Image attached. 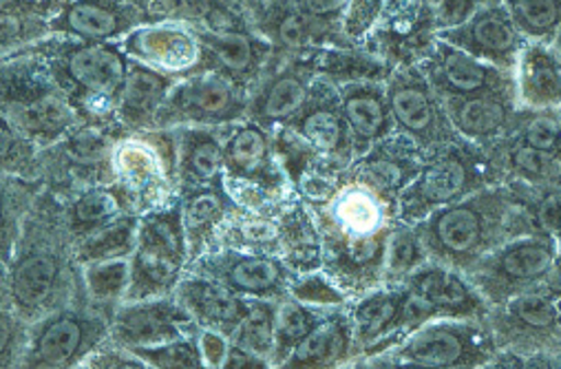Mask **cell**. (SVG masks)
<instances>
[{
  "mask_svg": "<svg viewBox=\"0 0 561 369\" xmlns=\"http://www.w3.org/2000/svg\"><path fill=\"white\" fill-rule=\"evenodd\" d=\"M245 113L243 87H239L228 76L202 73L184 80L171 89L156 125L169 122H193V125H226Z\"/></svg>",
  "mask_w": 561,
  "mask_h": 369,
  "instance_id": "30bf717a",
  "label": "cell"
},
{
  "mask_svg": "<svg viewBox=\"0 0 561 369\" xmlns=\"http://www.w3.org/2000/svg\"><path fill=\"white\" fill-rule=\"evenodd\" d=\"M515 138L533 149L561 151V119L550 111H537L533 117L522 122Z\"/></svg>",
  "mask_w": 561,
  "mask_h": 369,
  "instance_id": "7bdbcfd3",
  "label": "cell"
},
{
  "mask_svg": "<svg viewBox=\"0 0 561 369\" xmlns=\"http://www.w3.org/2000/svg\"><path fill=\"white\" fill-rule=\"evenodd\" d=\"M169 93L171 82L167 73L147 65H128V73L117 100V111L128 125L145 127L149 122H158Z\"/></svg>",
  "mask_w": 561,
  "mask_h": 369,
  "instance_id": "1f68e13d",
  "label": "cell"
},
{
  "mask_svg": "<svg viewBox=\"0 0 561 369\" xmlns=\"http://www.w3.org/2000/svg\"><path fill=\"white\" fill-rule=\"evenodd\" d=\"M319 217L325 266L339 288L365 292L380 286L387 237L398 219V199L352 173L325 201Z\"/></svg>",
  "mask_w": 561,
  "mask_h": 369,
  "instance_id": "6da1fadb",
  "label": "cell"
},
{
  "mask_svg": "<svg viewBox=\"0 0 561 369\" xmlns=\"http://www.w3.org/2000/svg\"><path fill=\"white\" fill-rule=\"evenodd\" d=\"M548 45L554 49V54H557V56H559V60H561V30L557 32V36H554Z\"/></svg>",
  "mask_w": 561,
  "mask_h": 369,
  "instance_id": "680465c9",
  "label": "cell"
},
{
  "mask_svg": "<svg viewBox=\"0 0 561 369\" xmlns=\"http://www.w3.org/2000/svg\"><path fill=\"white\" fill-rule=\"evenodd\" d=\"M293 129L301 142L319 153L334 158H350L356 153L339 97L330 100L323 97V93L312 97L310 91L304 108L293 117Z\"/></svg>",
  "mask_w": 561,
  "mask_h": 369,
  "instance_id": "cb8c5ba5",
  "label": "cell"
},
{
  "mask_svg": "<svg viewBox=\"0 0 561 369\" xmlns=\"http://www.w3.org/2000/svg\"><path fill=\"white\" fill-rule=\"evenodd\" d=\"M480 8V0H427V10L432 14L434 27L438 32L462 25Z\"/></svg>",
  "mask_w": 561,
  "mask_h": 369,
  "instance_id": "c3c4849f",
  "label": "cell"
},
{
  "mask_svg": "<svg viewBox=\"0 0 561 369\" xmlns=\"http://www.w3.org/2000/svg\"><path fill=\"white\" fill-rule=\"evenodd\" d=\"M504 184L526 212L533 232L550 237L561 249V186H535L526 182Z\"/></svg>",
  "mask_w": 561,
  "mask_h": 369,
  "instance_id": "836d02e7",
  "label": "cell"
},
{
  "mask_svg": "<svg viewBox=\"0 0 561 369\" xmlns=\"http://www.w3.org/2000/svg\"><path fill=\"white\" fill-rule=\"evenodd\" d=\"M430 262L415 223L396 219L385 245L382 284H402L411 273Z\"/></svg>",
  "mask_w": 561,
  "mask_h": 369,
  "instance_id": "e575fe53",
  "label": "cell"
},
{
  "mask_svg": "<svg viewBox=\"0 0 561 369\" xmlns=\"http://www.w3.org/2000/svg\"><path fill=\"white\" fill-rule=\"evenodd\" d=\"M122 204L117 197L108 191H93L80 197V201L73 206V223L76 226H95L104 223L111 217L119 212Z\"/></svg>",
  "mask_w": 561,
  "mask_h": 369,
  "instance_id": "7dc6e473",
  "label": "cell"
},
{
  "mask_svg": "<svg viewBox=\"0 0 561 369\" xmlns=\"http://www.w3.org/2000/svg\"><path fill=\"white\" fill-rule=\"evenodd\" d=\"M224 210H226L224 195L206 188V191L197 193L195 197H191L184 228L191 230L188 234H199V230L213 228L224 217Z\"/></svg>",
  "mask_w": 561,
  "mask_h": 369,
  "instance_id": "bcb514c9",
  "label": "cell"
},
{
  "mask_svg": "<svg viewBox=\"0 0 561 369\" xmlns=\"http://www.w3.org/2000/svg\"><path fill=\"white\" fill-rule=\"evenodd\" d=\"M202 277L215 279L234 295L250 299L284 297L290 286V270L280 260L237 251L208 257Z\"/></svg>",
  "mask_w": 561,
  "mask_h": 369,
  "instance_id": "2e32d148",
  "label": "cell"
},
{
  "mask_svg": "<svg viewBox=\"0 0 561 369\" xmlns=\"http://www.w3.org/2000/svg\"><path fill=\"white\" fill-rule=\"evenodd\" d=\"M515 95L528 111L561 106V60L548 43H526L513 69Z\"/></svg>",
  "mask_w": 561,
  "mask_h": 369,
  "instance_id": "603a6c76",
  "label": "cell"
},
{
  "mask_svg": "<svg viewBox=\"0 0 561 369\" xmlns=\"http://www.w3.org/2000/svg\"><path fill=\"white\" fill-rule=\"evenodd\" d=\"M137 354L147 365H158V367H202V349L199 343H188L184 338H178L167 345L158 347H135L130 349Z\"/></svg>",
  "mask_w": 561,
  "mask_h": 369,
  "instance_id": "b9f144b4",
  "label": "cell"
},
{
  "mask_svg": "<svg viewBox=\"0 0 561 369\" xmlns=\"http://www.w3.org/2000/svg\"><path fill=\"white\" fill-rule=\"evenodd\" d=\"M23 8L21 0H0V19H5L8 14H14Z\"/></svg>",
  "mask_w": 561,
  "mask_h": 369,
  "instance_id": "6f0895ef",
  "label": "cell"
},
{
  "mask_svg": "<svg viewBox=\"0 0 561 369\" xmlns=\"http://www.w3.org/2000/svg\"><path fill=\"white\" fill-rule=\"evenodd\" d=\"M0 281H3V277H0Z\"/></svg>",
  "mask_w": 561,
  "mask_h": 369,
  "instance_id": "6125c7cd",
  "label": "cell"
},
{
  "mask_svg": "<svg viewBox=\"0 0 561 369\" xmlns=\"http://www.w3.org/2000/svg\"><path fill=\"white\" fill-rule=\"evenodd\" d=\"M62 264L56 253H30L12 270L10 290L14 305L23 314H36L45 310L60 288Z\"/></svg>",
  "mask_w": 561,
  "mask_h": 369,
  "instance_id": "4dcf8cb0",
  "label": "cell"
},
{
  "mask_svg": "<svg viewBox=\"0 0 561 369\" xmlns=\"http://www.w3.org/2000/svg\"><path fill=\"white\" fill-rule=\"evenodd\" d=\"M182 175L199 186L219 180L224 171V145L204 129H188L182 136Z\"/></svg>",
  "mask_w": 561,
  "mask_h": 369,
  "instance_id": "d590c367",
  "label": "cell"
},
{
  "mask_svg": "<svg viewBox=\"0 0 561 369\" xmlns=\"http://www.w3.org/2000/svg\"><path fill=\"white\" fill-rule=\"evenodd\" d=\"M557 253L559 245L546 234H517L478 260L465 277L495 308L519 292L537 288L554 264Z\"/></svg>",
  "mask_w": 561,
  "mask_h": 369,
  "instance_id": "5b68a950",
  "label": "cell"
},
{
  "mask_svg": "<svg viewBox=\"0 0 561 369\" xmlns=\"http://www.w3.org/2000/svg\"><path fill=\"white\" fill-rule=\"evenodd\" d=\"M480 3H484V5H493V3H500V0H480Z\"/></svg>",
  "mask_w": 561,
  "mask_h": 369,
  "instance_id": "94428289",
  "label": "cell"
},
{
  "mask_svg": "<svg viewBox=\"0 0 561 369\" xmlns=\"http://www.w3.org/2000/svg\"><path fill=\"white\" fill-rule=\"evenodd\" d=\"M122 51L162 73L188 71L204 58L197 34L169 23L135 27L124 36Z\"/></svg>",
  "mask_w": 561,
  "mask_h": 369,
  "instance_id": "e0dca14e",
  "label": "cell"
},
{
  "mask_svg": "<svg viewBox=\"0 0 561 369\" xmlns=\"http://www.w3.org/2000/svg\"><path fill=\"white\" fill-rule=\"evenodd\" d=\"M0 87L16 91V100H8V108H14L10 122L23 134L36 140H54L71 127V104L65 100L62 87L54 80V76L51 82L45 84L41 76L30 73V78L19 80L16 89L0 78Z\"/></svg>",
  "mask_w": 561,
  "mask_h": 369,
  "instance_id": "5bb4252c",
  "label": "cell"
},
{
  "mask_svg": "<svg viewBox=\"0 0 561 369\" xmlns=\"http://www.w3.org/2000/svg\"><path fill=\"white\" fill-rule=\"evenodd\" d=\"M226 338H230V336H226V334H221L217 330H204L202 332L199 349H202L204 365L224 367V362L228 358V349H230V343Z\"/></svg>",
  "mask_w": 561,
  "mask_h": 369,
  "instance_id": "f907efd6",
  "label": "cell"
},
{
  "mask_svg": "<svg viewBox=\"0 0 561 369\" xmlns=\"http://www.w3.org/2000/svg\"><path fill=\"white\" fill-rule=\"evenodd\" d=\"M293 290L299 301L310 303V305H336V303L345 301L339 286H334L332 281L319 279V277H310L301 284H297Z\"/></svg>",
  "mask_w": 561,
  "mask_h": 369,
  "instance_id": "681fc988",
  "label": "cell"
},
{
  "mask_svg": "<svg viewBox=\"0 0 561 369\" xmlns=\"http://www.w3.org/2000/svg\"><path fill=\"white\" fill-rule=\"evenodd\" d=\"M23 153V140L5 113H0V164L14 162Z\"/></svg>",
  "mask_w": 561,
  "mask_h": 369,
  "instance_id": "f5cc1de1",
  "label": "cell"
},
{
  "mask_svg": "<svg viewBox=\"0 0 561 369\" xmlns=\"http://www.w3.org/2000/svg\"><path fill=\"white\" fill-rule=\"evenodd\" d=\"M387 100L393 127L427 155L460 140L430 78L415 71L393 73L387 84Z\"/></svg>",
  "mask_w": 561,
  "mask_h": 369,
  "instance_id": "52a82bcc",
  "label": "cell"
},
{
  "mask_svg": "<svg viewBox=\"0 0 561 369\" xmlns=\"http://www.w3.org/2000/svg\"><path fill=\"white\" fill-rule=\"evenodd\" d=\"M402 284L432 303V308L438 312V319L484 321L491 312V305L462 273L436 262L420 266Z\"/></svg>",
  "mask_w": 561,
  "mask_h": 369,
  "instance_id": "ac0fdd59",
  "label": "cell"
},
{
  "mask_svg": "<svg viewBox=\"0 0 561 369\" xmlns=\"http://www.w3.org/2000/svg\"><path fill=\"white\" fill-rule=\"evenodd\" d=\"M493 177L526 182L535 186H561V151L533 149L517 138L504 142L486 155Z\"/></svg>",
  "mask_w": 561,
  "mask_h": 369,
  "instance_id": "f1b7e54d",
  "label": "cell"
},
{
  "mask_svg": "<svg viewBox=\"0 0 561 369\" xmlns=\"http://www.w3.org/2000/svg\"><path fill=\"white\" fill-rule=\"evenodd\" d=\"M314 65L297 62L276 73L252 102V117L259 125L290 122L306 104L312 91Z\"/></svg>",
  "mask_w": 561,
  "mask_h": 369,
  "instance_id": "4316f807",
  "label": "cell"
},
{
  "mask_svg": "<svg viewBox=\"0 0 561 369\" xmlns=\"http://www.w3.org/2000/svg\"><path fill=\"white\" fill-rule=\"evenodd\" d=\"M554 305H557V310H559V316H561V295L554 299Z\"/></svg>",
  "mask_w": 561,
  "mask_h": 369,
  "instance_id": "91938a15",
  "label": "cell"
},
{
  "mask_svg": "<svg viewBox=\"0 0 561 369\" xmlns=\"http://www.w3.org/2000/svg\"><path fill=\"white\" fill-rule=\"evenodd\" d=\"M224 169L230 177L241 182L272 184L276 180L272 145L259 122H248L228 134L224 145Z\"/></svg>",
  "mask_w": 561,
  "mask_h": 369,
  "instance_id": "f546056e",
  "label": "cell"
},
{
  "mask_svg": "<svg viewBox=\"0 0 561 369\" xmlns=\"http://www.w3.org/2000/svg\"><path fill=\"white\" fill-rule=\"evenodd\" d=\"M404 299V284H385L371 288L354 303L350 321L354 334V351L358 356L376 358L400 343V319Z\"/></svg>",
  "mask_w": 561,
  "mask_h": 369,
  "instance_id": "9a60e30c",
  "label": "cell"
},
{
  "mask_svg": "<svg viewBox=\"0 0 561 369\" xmlns=\"http://www.w3.org/2000/svg\"><path fill=\"white\" fill-rule=\"evenodd\" d=\"M270 362L250 354L248 349L230 343V349H228V358L224 362V367H230V369H261V367H267Z\"/></svg>",
  "mask_w": 561,
  "mask_h": 369,
  "instance_id": "11a10c76",
  "label": "cell"
},
{
  "mask_svg": "<svg viewBox=\"0 0 561 369\" xmlns=\"http://www.w3.org/2000/svg\"><path fill=\"white\" fill-rule=\"evenodd\" d=\"M493 180L484 153L451 142L432 153L417 175L400 191L398 219L407 223L423 221L434 210L491 186Z\"/></svg>",
  "mask_w": 561,
  "mask_h": 369,
  "instance_id": "3957f363",
  "label": "cell"
},
{
  "mask_svg": "<svg viewBox=\"0 0 561 369\" xmlns=\"http://www.w3.org/2000/svg\"><path fill=\"white\" fill-rule=\"evenodd\" d=\"M387 0H350L345 8V36L354 43H360L369 36L374 25L380 21Z\"/></svg>",
  "mask_w": 561,
  "mask_h": 369,
  "instance_id": "ee69618b",
  "label": "cell"
},
{
  "mask_svg": "<svg viewBox=\"0 0 561 369\" xmlns=\"http://www.w3.org/2000/svg\"><path fill=\"white\" fill-rule=\"evenodd\" d=\"M180 208L156 212L137 223V251L126 299L142 301L167 292L184 264V221Z\"/></svg>",
  "mask_w": 561,
  "mask_h": 369,
  "instance_id": "8992f818",
  "label": "cell"
},
{
  "mask_svg": "<svg viewBox=\"0 0 561 369\" xmlns=\"http://www.w3.org/2000/svg\"><path fill=\"white\" fill-rule=\"evenodd\" d=\"M347 3L350 0H297V8L306 19L317 21V19H330L345 12Z\"/></svg>",
  "mask_w": 561,
  "mask_h": 369,
  "instance_id": "db71d44e",
  "label": "cell"
},
{
  "mask_svg": "<svg viewBox=\"0 0 561 369\" xmlns=\"http://www.w3.org/2000/svg\"><path fill=\"white\" fill-rule=\"evenodd\" d=\"M12 215H10V208H8V201L3 197V193H0V253H3V257L8 260L10 255V249H12Z\"/></svg>",
  "mask_w": 561,
  "mask_h": 369,
  "instance_id": "9f6ffc18",
  "label": "cell"
},
{
  "mask_svg": "<svg viewBox=\"0 0 561 369\" xmlns=\"http://www.w3.org/2000/svg\"><path fill=\"white\" fill-rule=\"evenodd\" d=\"M430 82L438 93L451 95H513L511 71L489 65L471 54L436 38L430 51Z\"/></svg>",
  "mask_w": 561,
  "mask_h": 369,
  "instance_id": "7c38bea8",
  "label": "cell"
},
{
  "mask_svg": "<svg viewBox=\"0 0 561 369\" xmlns=\"http://www.w3.org/2000/svg\"><path fill=\"white\" fill-rule=\"evenodd\" d=\"M84 284L95 301H117L128 292L130 264L124 257L89 262L84 268Z\"/></svg>",
  "mask_w": 561,
  "mask_h": 369,
  "instance_id": "ab89813d",
  "label": "cell"
},
{
  "mask_svg": "<svg viewBox=\"0 0 561 369\" xmlns=\"http://www.w3.org/2000/svg\"><path fill=\"white\" fill-rule=\"evenodd\" d=\"M438 38L511 73L528 43L502 3L478 8L462 25L438 32Z\"/></svg>",
  "mask_w": 561,
  "mask_h": 369,
  "instance_id": "8fae6325",
  "label": "cell"
},
{
  "mask_svg": "<svg viewBox=\"0 0 561 369\" xmlns=\"http://www.w3.org/2000/svg\"><path fill=\"white\" fill-rule=\"evenodd\" d=\"M106 319L87 312H62L45 321L32 338L27 365L67 367L84 358L104 336Z\"/></svg>",
  "mask_w": 561,
  "mask_h": 369,
  "instance_id": "4fadbf2b",
  "label": "cell"
},
{
  "mask_svg": "<svg viewBox=\"0 0 561 369\" xmlns=\"http://www.w3.org/2000/svg\"><path fill=\"white\" fill-rule=\"evenodd\" d=\"M339 104L350 127L356 153H367L374 145L389 138L393 119L387 87L376 80L345 82L339 91Z\"/></svg>",
  "mask_w": 561,
  "mask_h": 369,
  "instance_id": "ffe728a7",
  "label": "cell"
},
{
  "mask_svg": "<svg viewBox=\"0 0 561 369\" xmlns=\"http://www.w3.org/2000/svg\"><path fill=\"white\" fill-rule=\"evenodd\" d=\"M502 5L530 43H550L561 30V0H502Z\"/></svg>",
  "mask_w": 561,
  "mask_h": 369,
  "instance_id": "f35d334b",
  "label": "cell"
},
{
  "mask_svg": "<svg viewBox=\"0 0 561 369\" xmlns=\"http://www.w3.org/2000/svg\"><path fill=\"white\" fill-rule=\"evenodd\" d=\"M137 25V12L124 0H71L54 19L51 30L82 43H108Z\"/></svg>",
  "mask_w": 561,
  "mask_h": 369,
  "instance_id": "44dd1931",
  "label": "cell"
},
{
  "mask_svg": "<svg viewBox=\"0 0 561 369\" xmlns=\"http://www.w3.org/2000/svg\"><path fill=\"white\" fill-rule=\"evenodd\" d=\"M180 301L191 312L193 321L204 323L208 330H217L226 336L234 334L248 310L245 299L208 277L184 281L180 286Z\"/></svg>",
  "mask_w": 561,
  "mask_h": 369,
  "instance_id": "484cf974",
  "label": "cell"
},
{
  "mask_svg": "<svg viewBox=\"0 0 561 369\" xmlns=\"http://www.w3.org/2000/svg\"><path fill=\"white\" fill-rule=\"evenodd\" d=\"M456 134L476 145H493L513 125V95L438 93Z\"/></svg>",
  "mask_w": 561,
  "mask_h": 369,
  "instance_id": "7402d4cb",
  "label": "cell"
},
{
  "mask_svg": "<svg viewBox=\"0 0 561 369\" xmlns=\"http://www.w3.org/2000/svg\"><path fill=\"white\" fill-rule=\"evenodd\" d=\"M489 332L497 349L552 351L561 356V316L554 299L539 290H526L502 305L491 308Z\"/></svg>",
  "mask_w": 561,
  "mask_h": 369,
  "instance_id": "9c48e42d",
  "label": "cell"
},
{
  "mask_svg": "<svg viewBox=\"0 0 561 369\" xmlns=\"http://www.w3.org/2000/svg\"><path fill=\"white\" fill-rule=\"evenodd\" d=\"M272 34L280 45L293 49L310 43V25L299 8H278L272 14Z\"/></svg>",
  "mask_w": 561,
  "mask_h": 369,
  "instance_id": "f6af8a7d",
  "label": "cell"
},
{
  "mask_svg": "<svg viewBox=\"0 0 561 369\" xmlns=\"http://www.w3.org/2000/svg\"><path fill=\"white\" fill-rule=\"evenodd\" d=\"M350 314H325L312 332L293 349L284 367H336L354 356Z\"/></svg>",
  "mask_w": 561,
  "mask_h": 369,
  "instance_id": "83f0119b",
  "label": "cell"
},
{
  "mask_svg": "<svg viewBox=\"0 0 561 369\" xmlns=\"http://www.w3.org/2000/svg\"><path fill=\"white\" fill-rule=\"evenodd\" d=\"M54 80L87 108L111 111L128 73L126 54L111 43H84L58 51L51 60Z\"/></svg>",
  "mask_w": 561,
  "mask_h": 369,
  "instance_id": "ba28073f",
  "label": "cell"
},
{
  "mask_svg": "<svg viewBox=\"0 0 561 369\" xmlns=\"http://www.w3.org/2000/svg\"><path fill=\"white\" fill-rule=\"evenodd\" d=\"M497 345L482 321L476 319H434L413 330L391 349L376 358L382 365L417 367H486Z\"/></svg>",
  "mask_w": 561,
  "mask_h": 369,
  "instance_id": "277c9868",
  "label": "cell"
},
{
  "mask_svg": "<svg viewBox=\"0 0 561 369\" xmlns=\"http://www.w3.org/2000/svg\"><path fill=\"white\" fill-rule=\"evenodd\" d=\"M191 312L173 301H139L122 308L113 321V336L128 349L158 347L184 338Z\"/></svg>",
  "mask_w": 561,
  "mask_h": 369,
  "instance_id": "d6986e66",
  "label": "cell"
},
{
  "mask_svg": "<svg viewBox=\"0 0 561 369\" xmlns=\"http://www.w3.org/2000/svg\"><path fill=\"white\" fill-rule=\"evenodd\" d=\"M153 142L126 140L113 151V166L117 177L128 188V193L142 201H151L167 186L164 160Z\"/></svg>",
  "mask_w": 561,
  "mask_h": 369,
  "instance_id": "d6a6232c",
  "label": "cell"
},
{
  "mask_svg": "<svg viewBox=\"0 0 561 369\" xmlns=\"http://www.w3.org/2000/svg\"><path fill=\"white\" fill-rule=\"evenodd\" d=\"M310 303L288 299L276 305V343L272 365H284L293 349L312 332V327L323 319Z\"/></svg>",
  "mask_w": 561,
  "mask_h": 369,
  "instance_id": "74e56055",
  "label": "cell"
},
{
  "mask_svg": "<svg viewBox=\"0 0 561 369\" xmlns=\"http://www.w3.org/2000/svg\"><path fill=\"white\" fill-rule=\"evenodd\" d=\"M430 262L467 273L500 243L533 232L506 184L484 186L415 223Z\"/></svg>",
  "mask_w": 561,
  "mask_h": 369,
  "instance_id": "7a4b0ae2",
  "label": "cell"
},
{
  "mask_svg": "<svg viewBox=\"0 0 561 369\" xmlns=\"http://www.w3.org/2000/svg\"><path fill=\"white\" fill-rule=\"evenodd\" d=\"M197 38L204 56H210L217 62L219 73L228 76L239 87H245V82L254 80L261 73L272 51L270 43L248 34L245 30L202 32L197 34Z\"/></svg>",
  "mask_w": 561,
  "mask_h": 369,
  "instance_id": "d4e9b609",
  "label": "cell"
},
{
  "mask_svg": "<svg viewBox=\"0 0 561 369\" xmlns=\"http://www.w3.org/2000/svg\"><path fill=\"white\" fill-rule=\"evenodd\" d=\"M133 239H137V223L135 219H124L115 223H106L104 228L93 230L84 243L80 245V260L82 262H98L117 257V253L124 249H130Z\"/></svg>",
  "mask_w": 561,
  "mask_h": 369,
  "instance_id": "60d3db41",
  "label": "cell"
},
{
  "mask_svg": "<svg viewBox=\"0 0 561 369\" xmlns=\"http://www.w3.org/2000/svg\"><path fill=\"white\" fill-rule=\"evenodd\" d=\"M21 323L10 312L0 310V365H8L19 347Z\"/></svg>",
  "mask_w": 561,
  "mask_h": 369,
  "instance_id": "816d5d0a",
  "label": "cell"
},
{
  "mask_svg": "<svg viewBox=\"0 0 561 369\" xmlns=\"http://www.w3.org/2000/svg\"><path fill=\"white\" fill-rule=\"evenodd\" d=\"M230 338L234 345L248 349L263 360L274 358L276 303H272V299L248 301V310Z\"/></svg>",
  "mask_w": 561,
  "mask_h": 369,
  "instance_id": "8d00e7d4",
  "label": "cell"
}]
</instances>
